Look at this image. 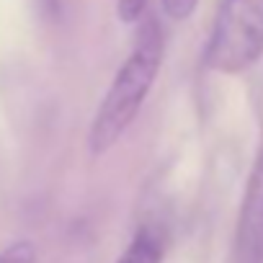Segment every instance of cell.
Masks as SVG:
<instances>
[{"mask_svg": "<svg viewBox=\"0 0 263 263\" xmlns=\"http://www.w3.org/2000/svg\"><path fill=\"white\" fill-rule=\"evenodd\" d=\"M147 11V0H116V13L124 24H140Z\"/></svg>", "mask_w": 263, "mask_h": 263, "instance_id": "cell-6", "label": "cell"}, {"mask_svg": "<svg viewBox=\"0 0 263 263\" xmlns=\"http://www.w3.org/2000/svg\"><path fill=\"white\" fill-rule=\"evenodd\" d=\"M39 250L31 240H16L0 250V263H36Z\"/></svg>", "mask_w": 263, "mask_h": 263, "instance_id": "cell-5", "label": "cell"}, {"mask_svg": "<svg viewBox=\"0 0 263 263\" xmlns=\"http://www.w3.org/2000/svg\"><path fill=\"white\" fill-rule=\"evenodd\" d=\"M163 258H165V245L160 230L145 224L135 232V237L116 263H163Z\"/></svg>", "mask_w": 263, "mask_h": 263, "instance_id": "cell-4", "label": "cell"}, {"mask_svg": "<svg viewBox=\"0 0 263 263\" xmlns=\"http://www.w3.org/2000/svg\"><path fill=\"white\" fill-rule=\"evenodd\" d=\"M230 263H263V147L258 150L245 183Z\"/></svg>", "mask_w": 263, "mask_h": 263, "instance_id": "cell-3", "label": "cell"}, {"mask_svg": "<svg viewBox=\"0 0 263 263\" xmlns=\"http://www.w3.org/2000/svg\"><path fill=\"white\" fill-rule=\"evenodd\" d=\"M160 6H163V11H165L168 18H173V21H186V18H191V13L196 11L199 0H160Z\"/></svg>", "mask_w": 263, "mask_h": 263, "instance_id": "cell-7", "label": "cell"}, {"mask_svg": "<svg viewBox=\"0 0 263 263\" xmlns=\"http://www.w3.org/2000/svg\"><path fill=\"white\" fill-rule=\"evenodd\" d=\"M165 54V39L160 21L147 16L140 21V31L135 39L129 57L116 70L96 116L88 132V150L93 158H101L108 153L137 119L142 103L147 101V93L163 67Z\"/></svg>", "mask_w": 263, "mask_h": 263, "instance_id": "cell-1", "label": "cell"}, {"mask_svg": "<svg viewBox=\"0 0 263 263\" xmlns=\"http://www.w3.org/2000/svg\"><path fill=\"white\" fill-rule=\"evenodd\" d=\"M263 57V0H219L204 49V65L237 75Z\"/></svg>", "mask_w": 263, "mask_h": 263, "instance_id": "cell-2", "label": "cell"}]
</instances>
